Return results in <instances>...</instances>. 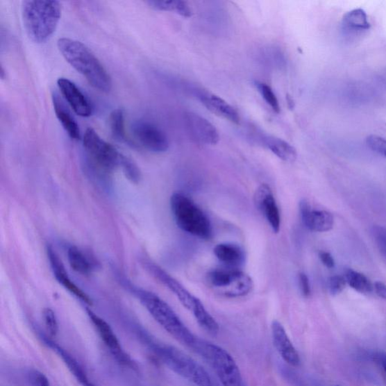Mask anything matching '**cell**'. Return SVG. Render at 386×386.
I'll return each instance as SVG.
<instances>
[{
  "label": "cell",
  "mask_w": 386,
  "mask_h": 386,
  "mask_svg": "<svg viewBox=\"0 0 386 386\" xmlns=\"http://www.w3.org/2000/svg\"><path fill=\"white\" fill-rule=\"evenodd\" d=\"M58 48L68 64L82 74L94 89L102 92L111 90L112 81L107 70L83 43L61 38L58 41Z\"/></svg>",
  "instance_id": "1"
},
{
  "label": "cell",
  "mask_w": 386,
  "mask_h": 386,
  "mask_svg": "<svg viewBox=\"0 0 386 386\" xmlns=\"http://www.w3.org/2000/svg\"><path fill=\"white\" fill-rule=\"evenodd\" d=\"M22 14L28 37L35 42L43 43L56 32L61 7L54 0H26L22 2Z\"/></svg>",
  "instance_id": "2"
},
{
  "label": "cell",
  "mask_w": 386,
  "mask_h": 386,
  "mask_svg": "<svg viewBox=\"0 0 386 386\" xmlns=\"http://www.w3.org/2000/svg\"><path fill=\"white\" fill-rule=\"evenodd\" d=\"M133 292L154 320L171 337L183 345L196 346V337L168 303L146 290L134 288Z\"/></svg>",
  "instance_id": "3"
},
{
  "label": "cell",
  "mask_w": 386,
  "mask_h": 386,
  "mask_svg": "<svg viewBox=\"0 0 386 386\" xmlns=\"http://www.w3.org/2000/svg\"><path fill=\"white\" fill-rule=\"evenodd\" d=\"M142 339L153 353L174 372L196 386H213L212 379L204 367L181 350L174 346L156 343L155 340L142 333Z\"/></svg>",
  "instance_id": "4"
},
{
  "label": "cell",
  "mask_w": 386,
  "mask_h": 386,
  "mask_svg": "<svg viewBox=\"0 0 386 386\" xmlns=\"http://www.w3.org/2000/svg\"><path fill=\"white\" fill-rule=\"evenodd\" d=\"M170 204L175 222L181 230L203 240L212 237V224L194 201L177 192L171 196Z\"/></svg>",
  "instance_id": "5"
},
{
  "label": "cell",
  "mask_w": 386,
  "mask_h": 386,
  "mask_svg": "<svg viewBox=\"0 0 386 386\" xmlns=\"http://www.w3.org/2000/svg\"><path fill=\"white\" fill-rule=\"evenodd\" d=\"M83 146L87 160L95 171L107 175L120 168L122 154L104 142L94 129L86 130Z\"/></svg>",
  "instance_id": "6"
},
{
  "label": "cell",
  "mask_w": 386,
  "mask_h": 386,
  "mask_svg": "<svg viewBox=\"0 0 386 386\" xmlns=\"http://www.w3.org/2000/svg\"><path fill=\"white\" fill-rule=\"evenodd\" d=\"M197 347L212 367L223 386H242V377L233 357L221 346L196 343Z\"/></svg>",
  "instance_id": "7"
},
{
  "label": "cell",
  "mask_w": 386,
  "mask_h": 386,
  "mask_svg": "<svg viewBox=\"0 0 386 386\" xmlns=\"http://www.w3.org/2000/svg\"><path fill=\"white\" fill-rule=\"evenodd\" d=\"M207 280L215 291L227 297H241L252 291V278L239 269L226 268L210 271Z\"/></svg>",
  "instance_id": "8"
},
{
  "label": "cell",
  "mask_w": 386,
  "mask_h": 386,
  "mask_svg": "<svg viewBox=\"0 0 386 386\" xmlns=\"http://www.w3.org/2000/svg\"><path fill=\"white\" fill-rule=\"evenodd\" d=\"M87 314L103 343L106 346L114 359L121 365L130 367L131 369H137L136 363L122 348L115 332L113 331L110 324L90 309H87Z\"/></svg>",
  "instance_id": "9"
},
{
  "label": "cell",
  "mask_w": 386,
  "mask_h": 386,
  "mask_svg": "<svg viewBox=\"0 0 386 386\" xmlns=\"http://www.w3.org/2000/svg\"><path fill=\"white\" fill-rule=\"evenodd\" d=\"M133 135L139 144L147 151L160 153L168 151L169 140L163 131L146 121H137L133 126Z\"/></svg>",
  "instance_id": "10"
},
{
  "label": "cell",
  "mask_w": 386,
  "mask_h": 386,
  "mask_svg": "<svg viewBox=\"0 0 386 386\" xmlns=\"http://www.w3.org/2000/svg\"><path fill=\"white\" fill-rule=\"evenodd\" d=\"M146 269L156 279L177 296L181 303L191 312L196 308L197 304L201 301L199 298L192 295L185 287L181 285L178 280L170 276L160 267L155 265L153 262L145 261Z\"/></svg>",
  "instance_id": "11"
},
{
  "label": "cell",
  "mask_w": 386,
  "mask_h": 386,
  "mask_svg": "<svg viewBox=\"0 0 386 386\" xmlns=\"http://www.w3.org/2000/svg\"><path fill=\"white\" fill-rule=\"evenodd\" d=\"M186 124L191 137L199 144L216 145L220 140V135L215 126L195 112L186 114Z\"/></svg>",
  "instance_id": "12"
},
{
  "label": "cell",
  "mask_w": 386,
  "mask_h": 386,
  "mask_svg": "<svg viewBox=\"0 0 386 386\" xmlns=\"http://www.w3.org/2000/svg\"><path fill=\"white\" fill-rule=\"evenodd\" d=\"M254 203L267 219L271 230L278 233L280 228V215L276 199L269 186L261 184L254 195Z\"/></svg>",
  "instance_id": "13"
},
{
  "label": "cell",
  "mask_w": 386,
  "mask_h": 386,
  "mask_svg": "<svg viewBox=\"0 0 386 386\" xmlns=\"http://www.w3.org/2000/svg\"><path fill=\"white\" fill-rule=\"evenodd\" d=\"M57 83L60 93L78 116H92L93 109L90 101L75 83L66 78H59Z\"/></svg>",
  "instance_id": "14"
},
{
  "label": "cell",
  "mask_w": 386,
  "mask_h": 386,
  "mask_svg": "<svg viewBox=\"0 0 386 386\" xmlns=\"http://www.w3.org/2000/svg\"><path fill=\"white\" fill-rule=\"evenodd\" d=\"M40 339L49 348L54 351V352L62 360L68 370L75 377V379L82 386H99L94 383L90 378L89 375L86 373L83 367L80 362L66 349L59 346L51 337L42 335H39Z\"/></svg>",
  "instance_id": "15"
},
{
  "label": "cell",
  "mask_w": 386,
  "mask_h": 386,
  "mask_svg": "<svg viewBox=\"0 0 386 386\" xmlns=\"http://www.w3.org/2000/svg\"><path fill=\"white\" fill-rule=\"evenodd\" d=\"M300 212L304 226L311 231L328 232L335 225V218L324 210L312 209L308 201H301Z\"/></svg>",
  "instance_id": "16"
},
{
  "label": "cell",
  "mask_w": 386,
  "mask_h": 386,
  "mask_svg": "<svg viewBox=\"0 0 386 386\" xmlns=\"http://www.w3.org/2000/svg\"><path fill=\"white\" fill-rule=\"evenodd\" d=\"M271 337L274 344L279 355L284 361L292 367L299 366L301 358L297 351L290 339L283 324L277 320L271 323Z\"/></svg>",
  "instance_id": "17"
},
{
  "label": "cell",
  "mask_w": 386,
  "mask_h": 386,
  "mask_svg": "<svg viewBox=\"0 0 386 386\" xmlns=\"http://www.w3.org/2000/svg\"><path fill=\"white\" fill-rule=\"evenodd\" d=\"M47 253L52 271H53L58 283L67 289L69 293L77 297L78 299L87 305H92L93 303L91 298L69 278L62 261L59 258L54 249L49 246L48 247Z\"/></svg>",
  "instance_id": "18"
},
{
  "label": "cell",
  "mask_w": 386,
  "mask_h": 386,
  "mask_svg": "<svg viewBox=\"0 0 386 386\" xmlns=\"http://www.w3.org/2000/svg\"><path fill=\"white\" fill-rule=\"evenodd\" d=\"M198 96L201 102L210 112L233 122L235 124H240V117L239 112L221 96L204 92L199 93Z\"/></svg>",
  "instance_id": "19"
},
{
  "label": "cell",
  "mask_w": 386,
  "mask_h": 386,
  "mask_svg": "<svg viewBox=\"0 0 386 386\" xmlns=\"http://www.w3.org/2000/svg\"><path fill=\"white\" fill-rule=\"evenodd\" d=\"M214 253L228 268L239 269L245 259L244 250L239 245L231 243L218 244L214 249Z\"/></svg>",
  "instance_id": "20"
},
{
  "label": "cell",
  "mask_w": 386,
  "mask_h": 386,
  "mask_svg": "<svg viewBox=\"0 0 386 386\" xmlns=\"http://www.w3.org/2000/svg\"><path fill=\"white\" fill-rule=\"evenodd\" d=\"M53 99L54 108L57 118L62 125L69 137L73 140L81 139V130L75 119L65 106L63 101L58 98L57 94L52 96Z\"/></svg>",
  "instance_id": "21"
},
{
  "label": "cell",
  "mask_w": 386,
  "mask_h": 386,
  "mask_svg": "<svg viewBox=\"0 0 386 386\" xmlns=\"http://www.w3.org/2000/svg\"><path fill=\"white\" fill-rule=\"evenodd\" d=\"M262 143L269 150L284 162L292 163L297 158L296 150L285 140L275 136H266Z\"/></svg>",
  "instance_id": "22"
},
{
  "label": "cell",
  "mask_w": 386,
  "mask_h": 386,
  "mask_svg": "<svg viewBox=\"0 0 386 386\" xmlns=\"http://www.w3.org/2000/svg\"><path fill=\"white\" fill-rule=\"evenodd\" d=\"M67 258L70 267L83 276L90 275L94 269V262L78 247L72 246L68 249Z\"/></svg>",
  "instance_id": "23"
},
{
  "label": "cell",
  "mask_w": 386,
  "mask_h": 386,
  "mask_svg": "<svg viewBox=\"0 0 386 386\" xmlns=\"http://www.w3.org/2000/svg\"><path fill=\"white\" fill-rule=\"evenodd\" d=\"M344 28L351 31H363L371 28L367 13L362 8H355L348 12L343 19Z\"/></svg>",
  "instance_id": "24"
},
{
  "label": "cell",
  "mask_w": 386,
  "mask_h": 386,
  "mask_svg": "<svg viewBox=\"0 0 386 386\" xmlns=\"http://www.w3.org/2000/svg\"><path fill=\"white\" fill-rule=\"evenodd\" d=\"M192 312L201 328L210 335L214 336L217 335L220 327L212 315L207 311L203 303L200 301Z\"/></svg>",
  "instance_id": "25"
},
{
  "label": "cell",
  "mask_w": 386,
  "mask_h": 386,
  "mask_svg": "<svg viewBox=\"0 0 386 386\" xmlns=\"http://www.w3.org/2000/svg\"><path fill=\"white\" fill-rule=\"evenodd\" d=\"M109 124L112 137L117 142L128 143L124 110L122 109L114 110L110 114Z\"/></svg>",
  "instance_id": "26"
},
{
  "label": "cell",
  "mask_w": 386,
  "mask_h": 386,
  "mask_svg": "<svg viewBox=\"0 0 386 386\" xmlns=\"http://www.w3.org/2000/svg\"><path fill=\"white\" fill-rule=\"evenodd\" d=\"M345 278L346 283L355 291L368 294L373 291L374 286L367 276L353 269H349L346 271Z\"/></svg>",
  "instance_id": "27"
},
{
  "label": "cell",
  "mask_w": 386,
  "mask_h": 386,
  "mask_svg": "<svg viewBox=\"0 0 386 386\" xmlns=\"http://www.w3.org/2000/svg\"><path fill=\"white\" fill-rule=\"evenodd\" d=\"M257 87L262 99L265 100L271 110L276 113H279L280 110V104L276 94L271 89V87L267 84L262 83H258Z\"/></svg>",
  "instance_id": "28"
},
{
  "label": "cell",
  "mask_w": 386,
  "mask_h": 386,
  "mask_svg": "<svg viewBox=\"0 0 386 386\" xmlns=\"http://www.w3.org/2000/svg\"><path fill=\"white\" fill-rule=\"evenodd\" d=\"M120 168L124 171L128 179L134 183H137L140 177H142V174H140V171L136 164L133 160H130L129 158L124 155L121 156Z\"/></svg>",
  "instance_id": "29"
},
{
  "label": "cell",
  "mask_w": 386,
  "mask_h": 386,
  "mask_svg": "<svg viewBox=\"0 0 386 386\" xmlns=\"http://www.w3.org/2000/svg\"><path fill=\"white\" fill-rule=\"evenodd\" d=\"M42 315L49 337L51 338L56 337L59 330L56 313L51 309L46 308L43 310Z\"/></svg>",
  "instance_id": "30"
},
{
  "label": "cell",
  "mask_w": 386,
  "mask_h": 386,
  "mask_svg": "<svg viewBox=\"0 0 386 386\" xmlns=\"http://www.w3.org/2000/svg\"><path fill=\"white\" fill-rule=\"evenodd\" d=\"M146 3L158 11L175 12L177 13L179 0H150Z\"/></svg>",
  "instance_id": "31"
},
{
  "label": "cell",
  "mask_w": 386,
  "mask_h": 386,
  "mask_svg": "<svg viewBox=\"0 0 386 386\" xmlns=\"http://www.w3.org/2000/svg\"><path fill=\"white\" fill-rule=\"evenodd\" d=\"M367 144L373 151L386 158V139L377 135H370L367 138Z\"/></svg>",
  "instance_id": "32"
},
{
  "label": "cell",
  "mask_w": 386,
  "mask_h": 386,
  "mask_svg": "<svg viewBox=\"0 0 386 386\" xmlns=\"http://www.w3.org/2000/svg\"><path fill=\"white\" fill-rule=\"evenodd\" d=\"M374 241L383 256L386 258V227L376 226L372 230Z\"/></svg>",
  "instance_id": "33"
},
{
  "label": "cell",
  "mask_w": 386,
  "mask_h": 386,
  "mask_svg": "<svg viewBox=\"0 0 386 386\" xmlns=\"http://www.w3.org/2000/svg\"><path fill=\"white\" fill-rule=\"evenodd\" d=\"M346 280L344 276H333L329 278L328 286L329 291L333 295H337L344 291L346 285Z\"/></svg>",
  "instance_id": "34"
},
{
  "label": "cell",
  "mask_w": 386,
  "mask_h": 386,
  "mask_svg": "<svg viewBox=\"0 0 386 386\" xmlns=\"http://www.w3.org/2000/svg\"><path fill=\"white\" fill-rule=\"evenodd\" d=\"M28 380L32 386H51L47 376L36 370L29 372Z\"/></svg>",
  "instance_id": "35"
},
{
  "label": "cell",
  "mask_w": 386,
  "mask_h": 386,
  "mask_svg": "<svg viewBox=\"0 0 386 386\" xmlns=\"http://www.w3.org/2000/svg\"><path fill=\"white\" fill-rule=\"evenodd\" d=\"M299 283L301 292L304 296L308 297L311 294V286L310 279L305 274L301 273L299 275Z\"/></svg>",
  "instance_id": "36"
},
{
  "label": "cell",
  "mask_w": 386,
  "mask_h": 386,
  "mask_svg": "<svg viewBox=\"0 0 386 386\" xmlns=\"http://www.w3.org/2000/svg\"><path fill=\"white\" fill-rule=\"evenodd\" d=\"M319 258L322 262L323 265L329 269H332L335 267V261L333 259L331 254L327 251H320Z\"/></svg>",
  "instance_id": "37"
},
{
  "label": "cell",
  "mask_w": 386,
  "mask_h": 386,
  "mask_svg": "<svg viewBox=\"0 0 386 386\" xmlns=\"http://www.w3.org/2000/svg\"><path fill=\"white\" fill-rule=\"evenodd\" d=\"M374 291L377 295L386 301V285L380 282H376L374 285Z\"/></svg>",
  "instance_id": "38"
},
{
  "label": "cell",
  "mask_w": 386,
  "mask_h": 386,
  "mask_svg": "<svg viewBox=\"0 0 386 386\" xmlns=\"http://www.w3.org/2000/svg\"><path fill=\"white\" fill-rule=\"evenodd\" d=\"M377 362L381 365L384 372L386 374V354L379 353L376 356Z\"/></svg>",
  "instance_id": "39"
},
{
  "label": "cell",
  "mask_w": 386,
  "mask_h": 386,
  "mask_svg": "<svg viewBox=\"0 0 386 386\" xmlns=\"http://www.w3.org/2000/svg\"><path fill=\"white\" fill-rule=\"evenodd\" d=\"M4 75H5L4 69H3V67H1V72H0V76H1V78H3V80H4V78H5V76H4Z\"/></svg>",
  "instance_id": "40"
}]
</instances>
